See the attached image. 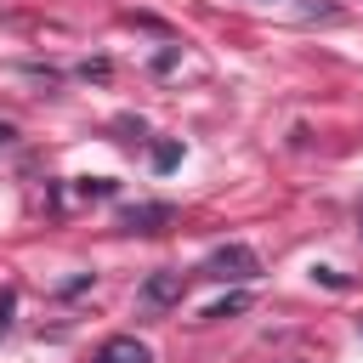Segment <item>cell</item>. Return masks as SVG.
Masks as SVG:
<instances>
[{
  "label": "cell",
  "instance_id": "cell-1",
  "mask_svg": "<svg viewBox=\"0 0 363 363\" xmlns=\"http://www.w3.org/2000/svg\"><path fill=\"white\" fill-rule=\"evenodd\" d=\"M204 272L221 278V284H250V278H261V255L250 244H221V250H210Z\"/></svg>",
  "mask_w": 363,
  "mask_h": 363
},
{
  "label": "cell",
  "instance_id": "cell-2",
  "mask_svg": "<svg viewBox=\"0 0 363 363\" xmlns=\"http://www.w3.org/2000/svg\"><path fill=\"white\" fill-rule=\"evenodd\" d=\"M91 363H153V346L136 335H113V340H102V352Z\"/></svg>",
  "mask_w": 363,
  "mask_h": 363
},
{
  "label": "cell",
  "instance_id": "cell-3",
  "mask_svg": "<svg viewBox=\"0 0 363 363\" xmlns=\"http://www.w3.org/2000/svg\"><path fill=\"white\" fill-rule=\"evenodd\" d=\"M182 289H187V284H182V272H153V278L142 284V301H147V306H176V301H182Z\"/></svg>",
  "mask_w": 363,
  "mask_h": 363
},
{
  "label": "cell",
  "instance_id": "cell-4",
  "mask_svg": "<svg viewBox=\"0 0 363 363\" xmlns=\"http://www.w3.org/2000/svg\"><path fill=\"white\" fill-rule=\"evenodd\" d=\"M164 221H176L170 204H130V210H125V227H130V233H159Z\"/></svg>",
  "mask_w": 363,
  "mask_h": 363
},
{
  "label": "cell",
  "instance_id": "cell-5",
  "mask_svg": "<svg viewBox=\"0 0 363 363\" xmlns=\"http://www.w3.org/2000/svg\"><path fill=\"white\" fill-rule=\"evenodd\" d=\"M244 306H250V295H244V289H233L227 301H216V306H204V318H233V312H244Z\"/></svg>",
  "mask_w": 363,
  "mask_h": 363
},
{
  "label": "cell",
  "instance_id": "cell-6",
  "mask_svg": "<svg viewBox=\"0 0 363 363\" xmlns=\"http://www.w3.org/2000/svg\"><path fill=\"white\" fill-rule=\"evenodd\" d=\"M6 142H17V130H11V125H0V147H6Z\"/></svg>",
  "mask_w": 363,
  "mask_h": 363
}]
</instances>
